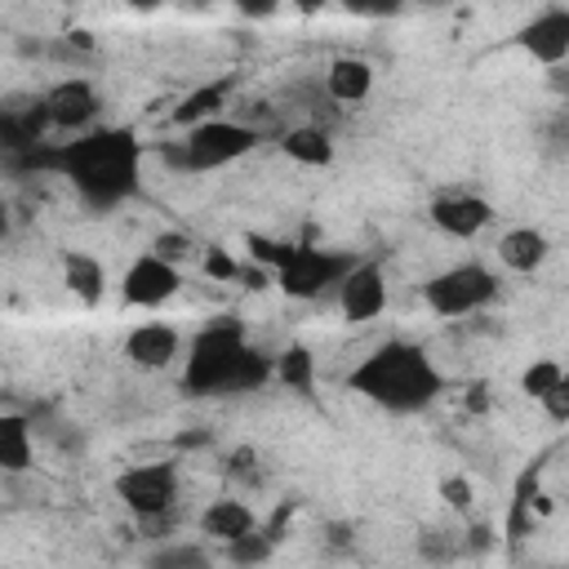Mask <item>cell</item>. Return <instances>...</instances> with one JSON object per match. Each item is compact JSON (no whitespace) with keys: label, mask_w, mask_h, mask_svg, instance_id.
Masks as SVG:
<instances>
[{"label":"cell","mask_w":569,"mask_h":569,"mask_svg":"<svg viewBox=\"0 0 569 569\" xmlns=\"http://www.w3.org/2000/svg\"><path fill=\"white\" fill-rule=\"evenodd\" d=\"M22 164L58 169L62 178H71V187L80 191V200L89 209H116L120 200H129L138 191L142 142L129 124H107V129H89L62 147L40 142Z\"/></svg>","instance_id":"1"},{"label":"cell","mask_w":569,"mask_h":569,"mask_svg":"<svg viewBox=\"0 0 569 569\" xmlns=\"http://www.w3.org/2000/svg\"><path fill=\"white\" fill-rule=\"evenodd\" d=\"M276 378V360L244 342L240 320L218 316L187 342L182 391L187 396H244Z\"/></svg>","instance_id":"2"},{"label":"cell","mask_w":569,"mask_h":569,"mask_svg":"<svg viewBox=\"0 0 569 569\" xmlns=\"http://www.w3.org/2000/svg\"><path fill=\"white\" fill-rule=\"evenodd\" d=\"M347 387L356 396H365L369 405L387 409V413H418L445 391V378H440V369L431 365V356L418 342L391 338V342L373 347L351 369Z\"/></svg>","instance_id":"3"},{"label":"cell","mask_w":569,"mask_h":569,"mask_svg":"<svg viewBox=\"0 0 569 569\" xmlns=\"http://www.w3.org/2000/svg\"><path fill=\"white\" fill-rule=\"evenodd\" d=\"M493 293H498V276L480 262H458V267H449V271H440L422 284L427 307L445 320H458V316H471V311L489 307Z\"/></svg>","instance_id":"4"},{"label":"cell","mask_w":569,"mask_h":569,"mask_svg":"<svg viewBox=\"0 0 569 569\" xmlns=\"http://www.w3.org/2000/svg\"><path fill=\"white\" fill-rule=\"evenodd\" d=\"M258 142V129L240 124V120H204L196 129H187V142H182V164L196 169V173H209V169H222L240 156H249Z\"/></svg>","instance_id":"5"},{"label":"cell","mask_w":569,"mask_h":569,"mask_svg":"<svg viewBox=\"0 0 569 569\" xmlns=\"http://www.w3.org/2000/svg\"><path fill=\"white\" fill-rule=\"evenodd\" d=\"M356 271L351 253H333V249H316V244H293V258L276 271V284L284 289V298H320L329 284H342Z\"/></svg>","instance_id":"6"},{"label":"cell","mask_w":569,"mask_h":569,"mask_svg":"<svg viewBox=\"0 0 569 569\" xmlns=\"http://www.w3.org/2000/svg\"><path fill=\"white\" fill-rule=\"evenodd\" d=\"M116 498L138 516H169L173 511V498H178V467L173 462H138L129 471L116 476Z\"/></svg>","instance_id":"7"},{"label":"cell","mask_w":569,"mask_h":569,"mask_svg":"<svg viewBox=\"0 0 569 569\" xmlns=\"http://www.w3.org/2000/svg\"><path fill=\"white\" fill-rule=\"evenodd\" d=\"M178 289H182L178 267L164 262V258H156V253L133 258L129 271H124V280H120V298H124V307H142V311L164 307Z\"/></svg>","instance_id":"8"},{"label":"cell","mask_w":569,"mask_h":569,"mask_svg":"<svg viewBox=\"0 0 569 569\" xmlns=\"http://www.w3.org/2000/svg\"><path fill=\"white\" fill-rule=\"evenodd\" d=\"M516 44L542 62V67H560L569 58V9H542L533 13L520 31H516Z\"/></svg>","instance_id":"9"},{"label":"cell","mask_w":569,"mask_h":569,"mask_svg":"<svg viewBox=\"0 0 569 569\" xmlns=\"http://www.w3.org/2000/svg\"><path fill=\"white\" fill-rule=\"evenodd\" d=\"M338 307L342 316L356 325V320H373L382 316L387 307V276H382V262H356V271L338 284Z\"/></svg>","instance_id":"10"},{"label":"cell","mask_w":569,"mask_h":569,"mask_svg":"<svg viewBox=\"0 0 569 569\" xmlns=\"http://www.w3.org/2000/svg\"><path fill=\"white\" fill-rule=\"evenodd\" d=\"M427 213H431V222H436L445 236H453V240H471V236H480V231L493 222V204L480 200V196H467V191L436 196Z\"/></svg>","instance_id":"11"},{"label":"cell","mask_w":569,"mask_h":569,"mask_svg":"<svg viewBox=\"0 0 569 569\" xmlns=\"http://www.w3.org/2000/svg\"><path fill=\"white\" fill-rule=\"evenodd\" d=\"M40 102H44L53 129H84L98 116V89L89 80H80V76L58 80Z\"/></svg>","instance_id":"12"},{"label":"cell","mask_w":569,"mask_h":569,"mask_svg":"<svg viewBox=\"0 0 569 569\" xmlns=\"http://www.w3.org/2000/svg\"><path fill=\"white\" fill-rule=\"evenodd\" d=\"M182 351V338L173 325H160V320H147V325H133L129 338H124V356L138 365V369H164L173 365Z\"/></svg>","instance_id":"13"},{"label":"cell","mask_w":569,"mask_h":569,"mask_svg":"<svg viewBox=\"0 0 569 569\" xmlns=\"http://www.w3.org/2000/svg\"><path fill=\"white\" fill-rule=\"evenodd\" d=\"M253 529H258V516L240 498H218V502H209L200 511V533L213 538V542H222V547L236 542V538H244V533H253Z\"/></svg>","instance_id":"14"},{"label":"cell","mask_w":569,"mask_h":569,"mask_svg":"<svg viewBox=\"0 0 569 569\" xmlns=\"http://www.w3.org/2000/svg\"><path fill=\"white\" fill-rule=\"evenodd\" d=\"M547 253H551V244H547V236L538 227H511L498 240V262L507 271H520V276L525 271H538L547 262Z\"/></svg>","instance_id":"15"},{"label":"cell","mask_w":569,"mask_h":569,"mask_svg":"<svg viewBox=\"0 0 569 569\" xmlns=\"http://www.w3.org/2000/svg\"><path fill=\"white\" fill-rule=\"evenodd\" d=\"M325 89H329L333 102H365L373 93V67L356 53L333 58L329 71H325Z\"/></svg>","instance_id":"16"},{"label":"cell","mask_w":569,"mask_h":569,"mask_svg":"<svg viewBox=\"0 0 569 569\" xmlns=\"http://www.w3.org/2000/svg\"><path fill=\"white\" fill-rule=\"evenodd\" d=\"M280 151H284L293 164H307V169L333 164V138H329L320 124H293V129H284Z\"/></svg>","instance_id":"17"},{"label":"cell","mask_w":569,"mask_h":569,"mask_svg":"<svg viewBox=\"0 0 569 569\" xmlns=\"http://www.w3.org/2000/svg\"><path fill=\"white\" fill-rule=\"evenodd\" d=\"M62 284L84 302V307H93L98 298H102V267H98V258L93 253H80V249H71L67 258H62Z\"/></svg>","instance_id":"18"},{"label":"cell","mask_w":569,"mask_h":569,"mask_svg":"<svg viewBox=\"0 0 569 569\" xmlns=\"http://www.w3.org/2000/svg\"><path fill=\"white\" fill-rule=\"evenodd\" d=\"M0 467L22 476L31 467V427L22 413H0Z\"/></svg>","instance_id":"19"},{"label":"cell","mask_w":569,"mask_h":569,"mask_svg":"<svg viewBox=\"0 0 569 569\" xmlns=\"http://www.w3.org/2000/svg\"><path fill=\"white\" fill-rule=\"evenodd\" d=\"M227 80H218V84H200V89H191L178 107H173V124H187V129H196V124H204V120H218V111L227 107Z\"/></svg>","instance_id":"20"},{"label":"cell","mask_w":569,"mask_h":569,"mask_svg":"<svg viewBox=\"0 0 569 569\" xmlns=\"http://www.w3.org/2000/svg\"><path fill=\"white\" fill-rule=\"evenodd\" d=\"M276 378H280L289 391L311 396V387H316V360H311V351H307L302 342H289V347L280 351V360H276Z\"/></svg>","instance_id":"21"},{"label":"cell","mask_w":569,"mask_h":569,"mask_svg":"<svg viewBox=\"0 0 569 569\" xmlns=\"http://www.w3.org/2000/svg\"><path fill=\"white\" fill-rule=\"evenodd\" d=\"M276 556V542L267 538V529L258 525L253 533H244V538H236V542H227V560L236 565V569H258V565H267Z\"/></svg>","instance_id":"22"},{"label":"cell","mask_w":569,"mask_h":569,"mask_svg":"<svg viewBox=\"0 0 569 569\" xmlns=\"http://www.w3.org/2000/svg\"><path fill=\"white\" fill-rule=\"evenodd\" d=\"M418 551H422L431 565H449L453 556L467 551V538H462V529H440V525H431V529H422Z\"/></svg>","instance_id":"23"},{"label":"cell","mask_w":569,"mask_h":569,"mask_svg":"<svg viewBox=\"0 0 569 569\" xmlns=\"http://www.w3.org/2000/svg\"><path fill=\"white\" fill-rule=\"evenodd\" d=\"M147 569H213V560L196 542H164L160 551H151Z\"/></svg>","instance_id":"24"},{"label":"cell","mask_w":569,"mask_h":569,"mask_svg":"<svg viewBox=\"0 0 569 569\" xmlns=\"http://www.w3.org/2000/svg\"><path fill=\"white\" fill-rule=\"evenodd\" d=\"M227 480H231V485H244V489L262 485V453H258L253 445L231 449V453H227Z\"/></svg>","instance_id":"25"},{"label":"cell","mask_w":569,"mask_h":569,"mask_svg":"<svg viewBox=\"0 0 569 569\" xmlns=\"http://www.w3.org/2000/svg\"><path fill=\"white\" fill-rule=\"evenodd\" d=\"M244 249H249V258L258 267H271V271H280L293 258V244H280V240H271L262 231H244Z\"/></svg>","instance_id":"26"},{"label":"cell","mask_w":569,"mask_h":569,"mask_svg":"<svg viewBox=\"0 0 569 569\" xmlns=\"http://www.w3.org/2000/svg\"><path fill=\"white\" fill-rule=\"evenodd\" d=\"M560 373H565V369H560L556 360H533V365L520 373V391H525V396H533V400H542V396L560 382Z\"/></svg>","instance_id":"27"},{"label":"cell","mask_w":569,"mask_h":569,"mask_svg":"<svg viewBox=\"0 0 569 569\" xmlns=\"http://www.w3.org/2000/svg\"><path fill=\"white\" fill-rule=\"evenodd\" d=\"M151 253L164 258V262H173V267H182V262L191 258V236H187V231H164V236H156Z\"/></svg>","instance_id":"28"},{"label":"cell","mask_w":569,"mask_h":569,"mask_svg":"<svg viewBox=\"0 0 569 569\" xmlns=\"http://www.w3.org/2000/svg\"><path fill=\"white\" fill-rule=\"evenodd\" d=\"M538 405H542V413H547L551 422H569V369L560 373V382H556Z\"/></svg>","instance_id":"29"},{"label":"cell","mask_w":569,"mask_h":569,"mask_svg":"<svg viewBox=\"0 0 569 569\" xmlns=\"http://www.w3.org/2000/svg\"><path fill=\"white\" fill-rule=\"evenodd\" d=\"M204 276H209V280H240V262H236L227 249L213 244V249L204 253Z\"/></svg>","instance_id":"30"},{"label":"cell","mask_w":569,"mask_h":569,"mask_svg":"<svg viewBox=\"0 0 569 569\" xmlns=\"http://www.w3.org/2000/svg\"><path fill=\"white\" fill-rule=\"evenodd\" d=\"M440 498H445L449 511H467L471 507V480H462V476L440 480Z\"/></svg>","instance_id":"31"},{"label":"cell","mask_w":569,"mask_h":569,"mask_svg":"<svg viewBox=\"0 0 569 569\" xmlns=\"http://www.w3.org/2000/svg\"><path fill=\"white\" fill-rule=\"evenodd\" d=\"M289 516H293V502H280V507L271 511V520L262 525V529H267V538H271L276 547H280V538H284V529H289Z\"/></svg>","instance_id":"32"},{"label":"cell","mask_w":569,"mask_h":569,"mask_svg":"<svg viewBox=\"0 0 569 569\" xmlns=\"http://www.w3.org/2000/svg\"><path fill=\"white\" fill-rule=\"evenodd\" d=\"M462 538H467V551H485L493 542V529L489 525H471V529H462Z\"/></svg>","instance_id":"33"},{"label":"cell","mask_w":569,"mask_h":569,"mask_svg":"<svg viewBox=\"0 0 569 569\" xmlns=\"http://www.w3.org/2000/svg\"><path fill=\"white\" fill-rule=\"evenodd\" d=\"M240 280H244L249 289H267V271H262V267H240Z\"/></svg>","instance_id":"34"},{"label":"cell","mask_w":569,"mask_h":569,"mask_svg":"<svg viewBox=\"0 0 569 569\" xmlns=\"http://www.w3.org/2000/svg\"><path fill=\"white\" fill-rule=\"evenodd\" d=\"M200 445H209V436H204V431H191V436H178V449H200Z\"/></svg>","instance_id":"35"}]
</instances>
